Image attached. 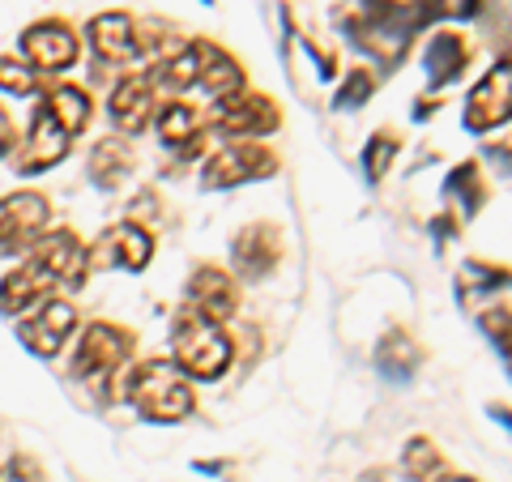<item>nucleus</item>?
<instances>
[{"label":"nucleus","instance_id":"obj_22","mask_svg":"<svg viewBox=\"0 0 512 482\" xmlns=\"http://www.w3.org/2000/svg\"><path fill=\"white\" fill-rule=\"evenodd\" d=\"M39 103L47 107V116H52V120H56L69 137H82L86 128H90V120H94V103H90V94H86L82 86H73V82L47 86Z\"/></svg>","mask_w":512,"mask_h":482},{"label":"nucleus","instance_id":"obj_14","mask_svg":"<svg viewBox=\"0 0 512 482\" xmlns=\"http://www.w3.org/2000/svg\"><path fill=\"white\" fill-rule=\"evenodd\" d=\"M86 43L99 64H111V69H124V64L141 60V30L133 13H94L86 26Z\"/></svg>","mask_w":512,"mask_h":482},{"label":"nucleus","instance_id":"obj_32","mask_svg":"<svg viewBox=\"0 0 512 482\" xmlns=\"http://www.w3.org/2000/svg\"><path fill=\"white\" fill-rule=\"evenodd\" d=\"M13 150H18V124H13L9 107H0V163L13 158Z\"/></svg>","mask_w":512,"mask_h":482},{"label":"nucleus","instance_id":"obj_11","mask_svg":"<svg viewBox=\"0 0 512 482\" xmlns=\"http://www.w3.org/2000/svg\"><path fill=\"white\" fill-rule=\"evenodd\" d=\"M52 295H60V282L52 278V269L26 248V261L13 265L5 278H0V316L22 320L26 312H35L39 303Z\"/></svg>","mask_w":512,"mask_h":482},{"label":"nucleus","instance_id":"obj_25","mask_svg":"<svg viewBox=\"0 0 512 482\" xmlns=\"http://www.w3.org/2000/svg\"><path fill=\"white\" fill-rule=\"evenodd\" d=\"M402 150V137L393 133V128H376L372 137H367V146L359 150V167L367 175V184H380L384 175L393 171V158Z\"/></svg>","mask_w":512,"mask_h":482},{"label":"nucleus","instance_id":"obj_20","mask_svg":"<svg viewBox=\"0 0 512 482\" xmlns=\"http://www.w3.org/2000/svg\"><path fill=\"white\" fill-rule=\"evenodd\" d=\"M201 47V77H197V90L214 103L222 99H235V94H244L248 90V77H244V64H239L231 52H222L218 43L210 39H197Z\"/></svg>","mask_w":512,"mask_h":482},{"label":"nucleus","instance_id":"obj_21","mask_svg":"<svg viewBox=\"0 0 512 482\" xmlns=\"http://www.w3.org/2000/svg\"><path fill=\"white\" fill-rule=\"evenodd\" d=\"M86 171H90V184L99 192H116L128 175L137 171V150L120 137H99L86 154Z\"/></svg>","mask_w":512,"mask_h":482},{"label":"nucleus","instance_id":"obj_34","mask_svg":"<svg viewBox=\"0 0 512 482\" xmlns=\"http://www.w3.org/2000/svg\"><path fill=\"white\" fill-rule=\"evenodd\" d=\"M491 419L500 423V427H508V431H512V410H508V406H491Z\"/></svg>","mask_w":512,"mask_h":482},{"label":"nucleus","instance_id":"obj_10","mask_svg":"<svg viewBox=\"0 0 512 482\" xmlns=\"http://www.w3.org/2000/svg\"><path fill=\"white\" fill-rule=\"evenodd\" d=\"M69 150H73V137L64 133V128L47 116V107L39 103L35 116H30L26 137H18V150H13V171L18 175H43V171L60 167L64 158H69Z\"/></svg>","mask_w":512,"mask_h":482},{"label":"nucleus","instance_id":"obj_13","mask_svg":"<svg viewBox=\"0 0 512 482\" xmlns=\"http://www.w3.org/2000/svg\"><path fill=\"white\" fill-rule=\"evenodd\" d=\"M282 256H286V244H282V227H274V222H248L231 239V265L244 282L269 278L282 265Z\"/></svg>","mask_w":512,"mask_h":482},{"label":"nucleus","instance_id":"obj_18","mask_svg":"<svg viewBox=\"0 0 512 482\" xmlns=\"http://www.w3.org/2000/svg\"><path fill=\"white\" fill-rule=\"evenodd\" d=\"M184 295L201 316L218 320V325H227V320L239 312V282L222 265H197L188 286H184Z\"/></svg>","mask_w":512,"mask_h":482},{"label":"nucleus","instance_id":"obj_28","mask_svg":"<svg viewBox=\"0 0 512 482\" xmlns=\"http://www.w3.org/2000/svg\"><path fill=\"white\" fill-rule=\"evenodd\" d=\"M43 90V73H35L22 56H0V94H13V99H30V94Z\"/></svg>","mask_w":512,"mask_h":482},{"label":"nucleus","instance_id":"obj_31","mask_svg":"<svg viewBox=\"0 0 512 482\" xmlns=\"http://www.w3.org/2000/svg\"><path fill=\"white\" fill-rule=\"evenodd\" d=\"M43 465L39 457H30V453H13L5 465H0V482H43Z\"/></svg>","mask_w":512,"mask_h":482},{"label":"nucleus","instance_id":"obj_30","mask_svg":"<svg viewBox=\"0 0 512 482\" xmlns=\"http://www.w3.org/2000/svg\"><path fill=\"white\" fill-rule=\"evenodd\" d=\"M372 94H376V73L367 69V64H359V69L346 73L342 90L333 94V111H355V107H363L367 99H372Z\"/></svg>","mask_w":512,"mask_h":482},{"label":"nucleus","instance_id":"obj_1","mask_svg":"<svg viewBox=\"0 0 512 482\" xmlns=\"http://www.w3.org/2000/svg\"><path fill=\"white\" fill-rule=\"evenodd\" d=\"M116 393L124 406H133L146 423H163V427L184 423L188 414L197 410L192 380L175 363H163V359H146V363H137L133 372H124Z\"/></svg>","mask_w":512,"mask_h":482},{"label":"nucleus","instance_id":"obj_7","mask_svg":"<svg viewBox=\"0 0 512 482\" xmlns=\"http://www.w3.org/2000/svg\"><path fill=\"white\" fill-rule=\"evenodd\" d=\"M512 120V60H495L466 94V133H495Z\"/></svg>","mask_w":512,"mask_h":482},{"label":"nucleus","instance_id":"obj_29","mask_svg":"<svg viewBox=\"0 0 512 482\" xmlns=\"http://www.w3.org/2000/svg\"><path fill=\"white\" fill-rule=\"evenodd\" d=\"M478 329H483L487 342L500 350L504 363L512 359V308H504V303H491V308L478 312Z\"/></svg>","mask_w":512,"mask_h":482},{"label":"nucleus","instance_id":"obj_3","mask_svg":"<svg viewBox=\"0 0 512 482\" xmlns=\"http://www.w3.org/2000/svg\"><path fill=\"white\" fill-rule=\"evenodd\" d=\"M133 350H137V333L133 329L116 325V320H90V325L77 333L69 376L86 380V384L111 380V376H120V367H128Z\"/></svg>","mask_w":512,"mask_h":482},{"label":"nucleus","instance_id":"obj_16","mask_svg":"<svg viewBox=\"0 0 512 482\" xmlns=\"http://www.w3.org/2000/svg\"><path fill=\"white\" fill-rule=\"evenodd\" d=\"M154 128H158V141H163V150H171L180 163L201 158L205 146H210V128H205V116H201L197 107L180 103V99H171V103L158 107Z\"/></svg>","mask_w":512,"mask_h":482},{"label":"nucleus","instance_id":"obj_26","mask_svg":"<svg viewBox=\"0 0 512 482\" xmlns=\"http://www.w3.org/2000/svg\"><path fill=\"white\" fill-rule=\"evenodd\" d=\"M444 470H448V461L436 448V440H427V436L406 440V448H402V474L410 482H431V478H440Z\"/></svg>","mask_w":512,"mask_h":482},{"label":"nucleus","instance_id":"obj_8","mask_svg":"<svg viewBox=\"0 0 512 482\" xmlns=\"http://www.w3.org/2000/svg\"><path fill=\"white\" fill-rule=\"evenodd\" d=\"M52 231V201L39 188L0 197V248H35Z\"/></svg>","mask_w":512,"mask_h":482},{"label":"nucleus","instance_id":"obj_33","mask_svg":"<svg viewBox=\"0 0 512 482\" xmlns=\"http://www.w3.org/2000/svg\"><path fill=\"white\" fill-rule=\"evenodd\" d=\"M478 9H483V0H448V13H453V18H474Z\"/></svg>","mask_w":512,"mask_h":482},{"label":"nucleus","instance_id":"obj_27","mask_svg":"<svg viewBox=\"0 0 512 482\" xmlns=\"http://www.w3.org/2000/svg\"><path fill=\"white\" fill-rule=\"evenodd\" d=\"M504 286H512V269L491 265V261H466L457 273V295L461 299H474V291L495 295V291H504Z\"/></svg>","mask_w":512,"mask_h":482},{"label":"nucleus","instance_id":"obj_15","mask_svg":"<svg viewBox=\"0 0 512 482\" xmlns=\"http://www.w3.org/2000/svg\"><path fill=\"white\" fill-rule=\"evenodd\" d=\"M158 107L163 103H158V86L150 82V73H124L107 94V116L128 137L146 133L158 116Z\"/></svg>","mask_w":512,"mask_h":482},{"label":"nucleus","instance_id":"obj_23","mask_svg":"<svg viewBox=\"0 0 512 482\" xmlns=\"http://www.w3.org/2000/svg\"><path fill=\"white\" fill-rule=\"evenodd\" d=\"M419 363H423V350H419V342L406 333V329H389L380 337V346H376V367L389 380H397V384H410L414 380V372H419Z\"/></svg>","mask_w":512,"mask_h":482},{"label":"nucleus","instance_id":"obj_24","mask_svg":"<svg viewBox=\"0 0 512 482\" xmlns=\"http://www.w3.org/2000/svg\"><path fill=\"white\" fill-rule=\"evenodd\" d=\"M444 197L453 201L457 218H474V214L487 205V180H483V171H478L474 158H470V163H461V167L448 171V180H444Z\"/></svg>","mask_w":512,"mask_h":482},{"label":"nucleus","instance_id":"obj_5","mask_svg":"<svg viewBox=\"0 0 512 482\" xmlns=\"http://www.w3.org/2000/svg\"><path fill=\"white\" fill-rule=\"evenodd\" d=\"M205 128L218 133L222 141H261L282 128V111L269 94L244 90V94H235V99H222L205 111Z\"/></svg>","mask_w":512,"mask_h":482},{"label":"nucleus","instance_id":"obj_17","mask_svg":"<svg viewBox=\"0 0 512 482\" xmlns=\"http://www.w3.org/2000/svg\"><path fill=\"white\" fill-rule=\"evenodd\" d=\"M30 252H35L39 261L52 269V278L60 282V291H82V286L90 282V248L69 227L47 231Z\"/></svg>","mask_w":512,"mask_h":482},{"label":"nucleus","instance_id":"obj_19","mask_svg":"<svg viewBox=\"0 0 512 482\" xmlns=\"http://www.w3.org/2000/svg\"><path fill=\"white\" fill-rule=\"evenodd\" d=\"M474 60V47H470V35L461 30H436L423 47V69H427V86L431 90H444L453 86L461 73L470 69Z\"/></svg>","mask_w":512,"mask_h":482},{"label":"nucleus","instance_id":"obj_9","mask_svg":"<svg viewBox=\"0 0 512 482\" xmlns=\"http://www.w3.org/2000/svg\"><path fill=\"white\" fill-rule=\"evenodd\" d=\"M73 333H77V308L69 299H60V295L43 299L35 312H26L18 320V337H22V346L35 359H56Z\"/></svg>","mask_w":512,"mask_h":482},{"label":"nucleus","instance_id":"obj_6","mask_svg":"<svg viewBox=\"0 0 512 482\" xmlns=\"http://www.w3.org/2000/svg\"><path fill=\"white\" fill-rule=\"evenodd\" d=\"M18 52L35 73L52 77V73H64L82 60V39H77V30L64 18H43V22L22 30Z\"/></svg>","mask_w":512,"mask_h":482},{"label":"nucleus","instance_id":"obj_2","mask_svg":"<svg viewBox=\"0 0 512 482\" xmlns=\"http://www.w3.org/2000/svg\"><path fill=\"white\" fill-rule=\"evenodd\" d=\"M171 363L180 367L188 380L214 384L231 372L235 363V337L218 325V320L201 316L192 303H184L171 316Z\"/></svg>","mask_w":512,"mask_h":482},{"label":"nucleus","instance_id":"obj_4","mask_svg":"<svg viewBox=\"0 0 512 482\" xmlns=\"http://www.w3.org/2000/svg\"><path fill=\"white\" fill-rule=\"evenodd\" d=\"M282 167L278 150H269L265 141H227L222 150H214L201 167V188H239L256 180H274Z\"/></svg>","mask_w":512,"mask_h":482},{"label":"nucleus","instance_id":"obj_12","mask_svg":"<svg viewBox=\"0 0 512 482\" xmlns=\"http://www.w3.org/2000/svg\"><path fill=\"white\" fill-rule=\"evenodd\" d=\"M150 261H154V235H150V227H141L133 218L107 227L99 235V244L90 248V269L111 265V269H124V273H146Z\"/></svg>","mask_w":512,"mask_h":482}]
</instances>
